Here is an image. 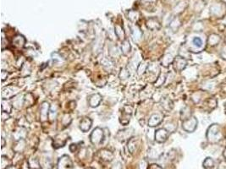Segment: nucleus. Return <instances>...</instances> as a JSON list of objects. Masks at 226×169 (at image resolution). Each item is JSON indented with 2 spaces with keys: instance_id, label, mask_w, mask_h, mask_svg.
Returning <instances> with one entry per match:
<instances>
[{
  "instance_id": "nucleus-1",
  "label": "nucleus",
  "mask_w": 226,
  "mask_h": 169,
  "mask_svg": "<svg viewBox=\"0 0 226 169\" xmlns=\"http://www.w3.org/2000/svg\"><path fill=\"white\" fill-rule=\"evenodd\" d=\"M104 139V132L101 128H96L93 129L90 135V141L93 145H100Z\"/></svg>"
},
{
  "instance_id": "nucleus-2",
  "label": "nucleus",
  "mask_w": 226,
  "mask_h": 169,
  "mask_svg": "<svg viewBox=\"0 0 226 169\" xmlns=\"http://www.w3.org/2000/svg\"><path fill=\"white\" fill-rule=\"evenodd\" d=\"M73 167V162L70 157L67 155H64L58 161L57 168L58 169H71Z\"/></svg>"
},
{
  "instance_id": "nucleus-3",
  "label": "nucleus",
  "mask_w": 226,
  "mask_h": 169,
  "mask_svg": "<svg viewBox=\"0 0 226 169\" xmlns=\"http://www.w3.org/2000/svg\"><path fill=\"white\" fill-rule=\"evenodd\" d=\"M169 135V132L165 128H159L155 133V141L158 143H163L166 141Z\"/></svg>"
},
{
  "instance_id": "nucleus-4",
  "label": "nucleus",
  "mask_w": 226,
  "mask_h": 169,
  "mask_svg": "<svg viewBox=\"0 0 226 169\" xmlns=\"http://www.w3.org/2000/svg\"><path fill=\"white\" fill-rule=\"evenodd\" d=\"M131 107H129V106H125L124 108V112L122 113V115L120 117V123L122 124H128L130 122V119H131Z\"/></svg>"
},
{
  "instance_id": "nucleus-5",
  "label": "nucleus",
  "mask_w": 226,
  "mask_h": 169,
  "mask_svg": "<svg viewBox=\"0 0 226 169\" xmlns=\"http://www.w3.org/2000/svg\"><path fill=\"white\" fill-rule=\"evenodd\" d=\"M197 124V119L195 118H191L190 119H187L183 123V128L186 131L192 132L196 128Z\"/></svg>"
},
{
  "instance_id": "nucleus-6",
  "label": "nucleus",
  "mask_w": 226,
  "mask_h": 169,
  "mask_svg": "<svg viewBox=\"0 0 226 169\" xmlns=\"http://www.w3.org/2000/svg\"><path fill=\"white\" fill-rule=\"evenodd\" d=\"M49 112H50V105L47 102H42L40 108V115H41L42 121H45L47 120V117L49 115Z\"/></svg>"
},
{
  "instance_id": "nucleus-7",
  "label": "nucleus",
  "mask_w": 226,
  "mask_h": 169,
  "mask_svg": "<svg viewBox=\"0 0 226 169\" xmlns=\"http://www.w3.org/2000/svg\"><path fill=\"white\" fill-rule=\"evenodd\" d=\"M66 141H67V135L63 134V135H57L55 139L54 140V148H60L63 147L65 145Z\"/></svg>"
},
{
  "instance_id": "nucleus-8",
  "label": "nucleus",
  "mask_w": 226,
  "mask_h": 169,
  "mask_svg": "<svg viewBox=\"0 0 226 169\" xmlns=\"http://www.w3.org/2000/svg\"><path fill=\"white\" fill-rule=\"evenodd\" d=\"M101 102H102V96L98 93L91 95L88 99L89 106H91V107H97L100 104Z\"/></svg>"
},
{
  "instance_id": "nucleus-9",
  "label": "nucleus",
  "mask_w": 226,
  "mask_h": 169,
  "mask_svg": "<svg viewBox=\"0 0 226 169\" xmlns=\"http://www.w3.org/2000/svg\"><path fill=\"white\" fill-rule=\"evenodd\" d=\"M18 88L14 87V86H9V87L4 88L2 91V97L3 99H8L12 97L13 96L17 93V91H15V90H17Z\"/></svg>"
},
{
  "instance_id": "nucleus-10",
  "label": "nucleus",
  "mask_w": 226,
  "mask_h": 169,
  "mask_svg": "<svg viewBox=\"0 0 226 169\" xmlns=\"http://www.w3.org/2000/svg\"><path fill=\"white\" fill-rule=\"evenodd\" d=\"M13 46H15L17 48H22L25 44V38L21 35H17L13 38L12 41Z\"/></svg>"
},
{
  "instance_id": "nucleus-11",
  "label": "nucleus",
  "mask_w": 226,
  "mask_h": 169,
  "mask_svg": "<svg viewBox=\"0 0 226 169\" xmlns=\"http://www.w3.org/2000/svg\"><path fill=\"white\" fill-rule=\"evenodd\" d=\"M92 121L89 118H84L82 121L80 122V128L83 132H87L91 127Z\"/></svg>"
},
{
  "instance_id": "nucleus-12",
  "label": "nucleus",
  "mask_w": 226,
  "mask_h": 169,
  "mask_svg": "<svg viewBox=\"0 0 226 169\" xmlns=\"http://www.w3.org/2000/svg\"><path fill=\"white\" fill-rule=\"evenodd\" d=\"M162 121V117L159 114H153L148 120V126L155 127L157 126Z\"/></svg>"
},
{
  "instance_id": "nucleus-13",
  "label": "nucleus",
  "mask_w": 226,
  "mask_h": 169,
  "mask_svg": "<svg viewBox=\"0 0 226 169\" xmlns=\"http://www.w3.org/2000/svg\"><path fill=\"white\" fill-rule=\"evenodd\" d=\"M100 156L101 158L105 161V162H111L113 158V154L109 150H102L100 151Z\"/></svg>"
},
{
  "instance_id": "nucleus-14",
  "label": "nucleus",
  "mask_w": 226,
  "mask_h": 169,
  "mask_svg": "<svg viewBox=\"0 0 226 169\" xmlns=\"http://www.w3.org/2000/svg\"><path fill=\"white\" fill-rule=\"evenodd\" d=\"M186 65V61L184 58L178 57L175 60V69L177 70H182Z\"/></svg>"
},
{
  "instance_id": "nucleus-15",
  "label": "nucleus",
  "mask_w": 226,
  "mask_h": 169,
  "mask_svg": "<svg viewBox=\"0 0 226 169\" xmlns=\"http://www.w3.org/2000/svg\"><path fill=\"white\" fill-rule=\"evenodd\" d=\"M25 102V98L23 95H20L18 97H16V98H14L13 100V106L16 107V108H20L22 105Z\"/></svg>"
},
{
  "instance_id": "nucleus-16",
  "label": "nucleus",
  "mask_w": 226,
  "mask_h": 169,
  "mask_svg": "<svg viewBox=\"0 0 226 169\" xmlns=\"http://www.w3.org/2000/svg\"><path fill=\"white\" fill-rule=\"evenodd\" d=\"M25 147V140L23 139V140H20V141H16V145H15V146L13 147L14 150L16 151V152H21L22 150H24Z\"/></svg>"
},
{
  "instance_id": "nucleus-17",
  "label": "nucleus",
  "mask_w": 226,
  "mask_h": 169,
  "mask_svg": "<svg viewBox=\"0 0 226 169\" xmlns=\"http://www.w3.org/2000/svg\"><path fill=\"white\" fill-rule=\"evenodd\" d=\"M131 47L130 41H128V40L123 41L122 45H121V53H122L124 55H127V54H129V53L131 52Z\"/></svg>"
},
{
  "instance_id": "nucleus-18",
  "label": "nucleus",
  "mask_w": 226,
  "mask_h": 169,
  "mask_svg": "<svg viewBox=\"0 0 226 169\" xmlns=\"http://www.w3.org/2000/svg\"><path fill=\"white\" fill-rule=\"evenodd\" d=\"M141 37V32L140 31V29L137 27H135L134 29H132V38L135 42H138L140 41V39Z\"/></svg>"
},
{
  "instance_id": "nucleus-19",
  "label": "nucleus",
  "mask_w": 226,
  "mask_h": 169,
  "mask_svg": "<svg viewBox=\"0 0 226 169\" xmlns=\"http://www.w3.org/2000/svg\"><path fill=\"white\" fill-rule=\"evenodd\" d=\"M115 34L117 35V37H119V39L122 40V41H125L126 40V34H125V32H124V29L119 26V25H116L115 26Z\"/></svg>"
},
{
  "instance_id": "nucleus-20",
  "label": "nucleus",
  "mask_w": 226,
  "mask_h": 169,
  "mask_svg": "<svg viewBox=\"0 0 226 169\" xmlns=\"http://www.w3.org/2000/svg\"><path fill=\"white\" fill-rule=\"evenodd\" d=\"M21 134H25V135H26V133H25V129H24L23 128H18V129H17V130L14 133V137H15V140H16V141H20V140H23V139H25V137H24L23 135H21Z\"/></svg>"
},
{
  "instance_id": "nucleus-21",
  "label": "nucleus",
  "mask_w": 226,
  "mask_h": 169,
  "mask_svg": "<svg viewBox=\"0 0 226 169\" xmlns=\"http://www.w3.org/2000/svg\"><path fill=\"white\" fill-rule=\"evenodd\" d=\"M29 166L32 169H39L41 167H40V164H39V161L36 158H31L29 160Z\"/></svg>"
},
{
  "instance_id": "nucleus-22",
  "label": "nucleus",
  "mask_w": 226,
  "mask_h": 169,
  "mask_svg": "<svg viewBox=\"0 0 226 169\" xmlns=\"http://www.w3.org/2000/svg\"><path fill=\"white\" fill-rule=\"evenodd\" d=\"M129 77H130V72L128 71V69H126V68L121 69L120 73H119V78H120V80H125L128 79Z\"/></svg>"
},
{
  "instance_id": "nucleus-23",
  "label": "nucleus",
  "mask_w": 226,
  "mask_h": 169,
  "mask_svg": "<svg viewBox=\"0 0 226 169\" xmlns=\"http://www.w3.org/2000/svg\"><path fill=\"white\" fill-rule=\"evenodd\" d=\"M148 69V64H147L146 63H141L139 64L138 68H137V74L139 75H141V74H143V73Z\"/></svg>"
},
{
  "instance_id": "nucleus-24",
  "label": "nucleus",
  "mask_w": 226,
  "mask_h": 169,
  "mask_svg": "<svg viewBox=\"0 0 226 169\" xmlns=\"http://www.w3.org/2000/svg\"><path fill=\"white\" fill-rule=\"evenodd\" d=\"M153 19L148 20V27L151 30H157V29L159 28V24L157 23L156 20H154V22H153Z\"/></svg>"
},
{
  "instance_id": "nucleus-25",
  "label": "nucleus",
  "mask_w": 226,
  "mask_h": 169,
  "mask_svg": "<svg viewBox=\"0 0 226 169\" xmlns=\"http://www.w3.org/2000/svg\"><path fill=\"white\" fill-rule=\"evenodd\" d=\"M172 60L173 58L171 55H166V56H164V58H163V59H162V63H163L164 66H168L171 62H172Z\"/></svg>"
},
{
  "instance_id": "nucleus-26",
  "label": "nucleus",
  "mask_w": 226,
  "mask_h": 169,
  "mask_svg": "<svg viewBox=\"0 0 226 169\" xmlns=\"http://www.w3.org/2000/svg\"><path fill=\"white\" fill-rule=\"evenodd\" d=\"M193 44H194L196 47H201L202 46V41L200 37H195L192 41Z\"/></svg>"
},
{
  "instance_id": "nucleus-27",
  "label": "nucleus",
  "mask_w": 226,
  "mask_h": 169,
  "mask_svg": "<svg viewBox=\"0 0 226 169\" xmlns=\"http://www.w3.org/2000/svg\"><path fill=\"white\" fill-rule=\"evenodd\" d=\"M5 167H8V158L3 156L2 157V169H4Z\"/></svg>"
},
{
  "instance_id": "nucleus-28",
  "label": "nucleus",
  "mask_w": 226,
  "mask_h": 169,
  "mask_svg": "<svg viewBox=\"0 0 226 169\" xmlns=\"http://www.w3.org/2000/svg\"><path fill=\"white\" fill-rule=\"evenodd\" d=\"M111 169H122V164L119 162H117L116 163L113 164Z\"/></svg>"
},
{
  "instance_id": "nucleus-29",
  "label": "nucleus",
  "mask_w": 226,
  "mask_h": 169,
  "mask_svg": "<svg viewBox=\"0 0 226 169\" xmlns=\"http://www.w3.org/2000/svg\"><path fill=\"white\" fill-rule=\"evenodd\" d=\"M5 73H4V70H2V80H5V78L7 77V75H8V74H6V75H4Z\"/></svg>"
},
{
  "instance_id": "nucleus-30",
  "label": "nucleus",
  "mask_w": 226,
  "mask_h": 169,
  "mask_svg": "<svg viewBox=\"0 0 226 169\" xmlns=\"http://www.w3.org/2000/svg\"><path fill=\"white\" fill-rule=\"evenodd\" d=\"M4 146V139H2V147H3Z\"/></svg>"
},
{
  "instance_id": "nucleus-31",
  "label": "nucleus",
  "mask_w": 226,
  "mask_h": 169,
  "mask_svg": "<svg viewBox=\"0 0 226 169\" xmlns=\"http://www.w3.org/2000/svg\"><path fill=\"white\" fill-rule=\"evenodd\" d=\"M8 169H16V168L15 167H9Z\"/></svg>"
},
{
  "instance_id": "nucleus-32",
  "label": "nucleus",
  "mask_w": 226,
  "mask_h": 169,
  "mask_svg": "<svg viewBox=\"0 0 226 169\" xmlns=\"http://www.w3.org/2000/svg\"><path fill=\"white\" fill-rule=\"evenodd\" d=\"M86 169H93V168H91V167H89V168H86Z\"/></svg>"
}]
</instances>
